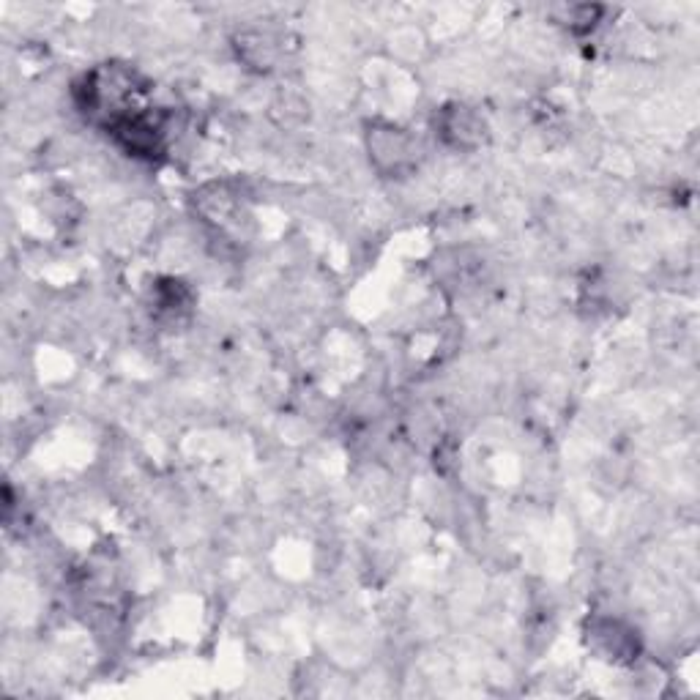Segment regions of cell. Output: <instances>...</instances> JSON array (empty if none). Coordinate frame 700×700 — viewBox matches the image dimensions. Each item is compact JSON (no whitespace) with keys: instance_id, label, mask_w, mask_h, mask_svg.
<instances>
[{"instance_id":"7a4b0ae2","label":"cell","mask_w":700,"mask_h":700,"mask_svg":"<svg viewBox=\"0 0 700 700\" xmlns=\"http://www.w3.org/2000/svg\"><path fill=\"white\" fill-rule=\"evenodd\" d=\"M476 132H482V124L468 107H449L441 115V134L452 145H468L476 137Z\"/></svg>"},{"instance_id":"6da1fadb","label":"cell","mask_w":700,"mask_h":700,"mask_svg":"<svg viewBox=\"0 0 700 700\" xmlns=\"http://www.w3.org/2000/svg\"><path fill=\"white\" fill-rule=\"evenodd\" d=\"M370 151L381 167L400 170L402 162H408V154L413 148L411 140L400 129H383V132H375L370 137Z\"/></svg>"}]
</instances>
